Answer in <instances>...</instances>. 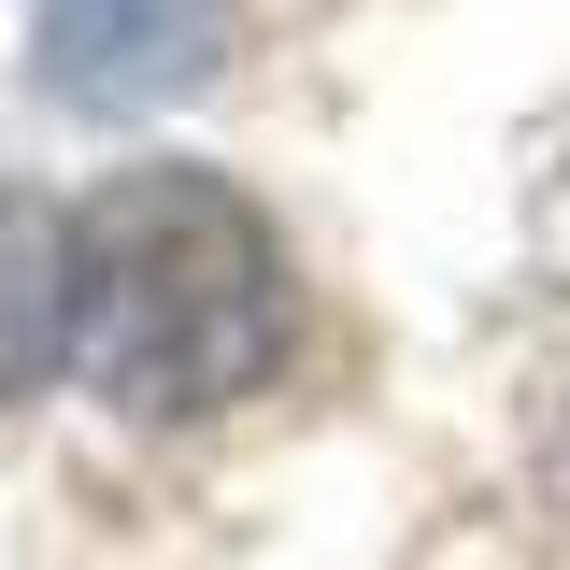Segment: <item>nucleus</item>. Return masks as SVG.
Wrapping results in <instances>:
<instances>
[{"instance_id":"obj_1","label":"nucleus","mask_w":570,"mask_h":570,"mask_svg":"<svg viewBox=\"0 0 570 570\" xmlns=\"http://www.w3.org/2000/svg\"><path fill=\"white\" fill-rule=\"evenodd\" d=\"M285 343V272L243 186L214 171H115L71 214V356L115 414H214Z\"/></svg>"},{"instance_id":"obj_2","label":"nucleus","mask_w":570,"mask_h":570,"mask_svg":"<svg viewBox=\"0 0 570 570\" xmlns=\"http://www.w3.org/2000/svg\"><path fill=\"white\" fill-rule=\"evenodd\" d=\"M29 58H43V86L71 115H157V100L214 86L228 0H43Z\"/></svg>"},{"instance_id":"obj_3","label":"nucleus","mask_w":570,"mask_h":570,"mask_svg":"<svg viewBox=\"0 0 570 570\" xmlns=\"http://www.w3.org/2000/svg\"><path fill=\"white\" fill-rule=\"evenodd\" d=\"M71 356V214L0 186V400H29Z\"/></svg>"}]
</instances>
